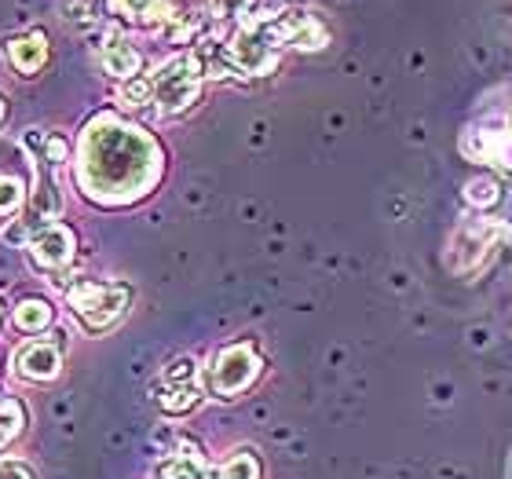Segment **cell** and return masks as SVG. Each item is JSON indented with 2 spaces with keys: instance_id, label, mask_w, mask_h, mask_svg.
<instances>
[{
  "instance_id": "1",
  "label": "cell",
  "mask_w": 512,
  "mask_h": 479,
  "mask_svg": "<svg viewBox=\"0 0 512 479\" xmlns=\"http://www.w3.org/2000/svg\"><path fill=\"white\" fill-rule=\"evenodd\" d=\"M77 187L88 202L118 209L147 198L165 172V154L147 128L99 110L77 143Z\"/></svg>"
},
{
  "instance_id": "2",
  "label": "cell",
  "mask_w": 512,
  "mask_h": 479,
  "mask_svg": "<svg viewBox=\"0 0 512 479\" xmlns=\"http://www.w3.org/2000/svg\"><path fill=\"white\" fill-rule=\"evenodd\" d=\"M66 304H70V315L81 322V330L99 337L128 315L132 286L118 278H74L66 286Z\"/></svg>"
},
{
  "instance_id": "3",
  "label": "cell",
  "mask_w": 512,
  "mask_h": 479,
  "mask_svg": "<svg viewBox=\"0 0 512 479\" xmlns=\"http://www.w3.org/2000/svg\"><path fill=\"white\" fill-rule=\"evenodd\" d=\"M147 81H150V107L158 110V114H165V118L183 114V110H191L202 99V85H205L202 55L198 52L172 55Z\"/></svg>"
},
{
  "instance_id": "4",
  "label": "cell",
  "mask_w": 512,
  "mask_h": 479,
  "mask_svg": "<svg viewBox=\"0 0 512 479\" xmlns=\"http://www.w3.org/2000/svg\"><path fill=\"white\" fill-rule=\"evenodd\" d=\"M260 373H264V355H260L256 341L242 337V341L224 344V348L209 359L205 388H209L216 399H238L242 392L253 388Z\"/></svg>"
},
{
  "instance_id": "5",
  "label": "cell",
  "mask_w": 512,
  "mask_h": 479,
  "mask_svg": "<svg viewBox=\"0 0 512 479\" xmlns=\"http://www.w3.org/2000/svg\"><path fill=\"white\" fill-rule=\"evenodd\" d=\"M278 55H282V44L275 41V33L267 30L264 15H260V19H246L231 33V41L224 44L227 66L249 77L271 74L278 66Z\"/></svg>"
},
{
  "instance_id": "6",
  "label": "cell",
  "mask_w": 512,
  "mask_h": 479,
  "mask_svg": "<svg viewBox=\"0 0 512 479\" xmlns=\"http://www.w3.org/2000/svg\"><path fill=\"white\" fill-rule=\"evenodd\" d=\"M202 392H205L202 366L191 355H176L172 362H165L154 388H150L161 414H172V417L191 414L194 406L202 403Z\"/></svg>"
},
{
  "instance_id": "7",
  "label": "cell",
  "mask_w": 512,
  "mask_h": 479,
  "mask_svg": "<svg viewBox=\"0 0 512 479\" xmlns=\"http://www.w3.org/2000/svg\"><path fill=\"white\" fill-rule=\"evenodd\" d=\"M59 216H63V194H59V180H55V172L33 169L30 198H26V205H22V213L15 216V224H8L4 238L22 245L30 235H37L41 227L55 224Z\"/></svg>"
},
{
  "instance_id": "8",
  "label": "cell",
  "mask_w": 512,
  "mask_h": 479,
  "mask_svg": "<svg viewBox=\"0 0 512 479\" xmlns=\"http://www.w3.org/2000/svg\"><path fill=\"white\" fill-rule=\"evenodd\" d=\"M498 235H502V224L494 216H465L458 231H454V238H450V271L472 275L491 256V249L498 245Z\"/></svg>"
},
{
  "instance_id": "9",
  "label": "cell",
  "mask_w": 512,
  "mask_h": 479,
  "mask_svg": "<svg viewBox=\"0 0 512 479\" xmlns=\"http://www.w3.org/2000/svg\"><path fill=\"white\" fill-rule=\"evenodd\" d=\"M461 150L469 154L472 161H483V165H494L512 176V125L502 114H487L483 121H472L461 136Z\"/></svg>"
},
{
  "instance_id": "10",
  "label": "cell",
  "mask_w": 512,
  "mask_h": 479,
  "mask_svg": "<svg viewBox=\"0 0 512 479\" xmlns=\"http://www.w3.org/2000/svg\"><path fill=\"white\" fill-rule=\"evenodd\" d=\"M22 253H26V260H30L33 271L59 278L66 267L74 264L77 231L70 224H59V220H55V224L41 227L37 235L26 238V242H22Z\"/></svg>"
},
{
  "instance_id": "11",
  "label": "cell",
  "mask_w": 512,
  "mask_h": 479,
  "mask_svg": "<svg viewBox=\"0 0 512 479\" xmlns=\"http://www.w3.org/2000/svg\"><path fill=\"white\" fill-rule=\"evenodd\" d=\"M267 30L275 33V41L282 48H300V52H319L330 44V30L326 22L308 8H286L275 15H264Z\"/></svg>"
},
{
  "instance_id": "12",
  "label": "cell",
  "mask_w": 512,
  "mask_h": 479,
  "mask_svg": "<svg viewBox=\"0 0 512 479\" xmlns=\"http://www.w3.org/2000/svg\"><path fill=\"white\" fill-rule=\"evenodd\" d=\"M63 370V337L52 333V337H37V341H26L11 359V373L19 381L30 384H48L59 377Z\"/></svg>"
},
{
  "instance_id": "13",
  "label": "cell",
  "mask_w": 512,
  "mask_h": 479,
  "mask_svg": "<svg viewBox=\"0 0 512 479\" xmlns=\"http://www.w3.org/2000/svg\"><path fill=\"white\" fill-rule=\"evenodd\" d=\"M0 52H4L8 66L19 77H37L48 66V59H52V44H48V33L44 30H22L0 41Z\"/></svg>"
},
{
  "instance_id": "14",
  "label": "cell",
  "mask_w": 512,
  "mask_h": 479,
  "mask_svg": "<svg viewBox=\"0 0 512 479\" xmlns=\"http://www.w3.org/2000/svg\"><path fill=\"white\" fill-rule=\"evenodd\" d=\"M96 59L114 81H121V85L132 81V77H139V70H143V55H139V48L128 41L125 33H107L103 44L96 48Z\"/></svg>"
},
{
  "instance_id": "15",
  "label": "cell",
  "mask_w": 512,
  "mask_h": 479,
  "mask_svg": "<svg viewBox=\"0 0 512 479\" xmlns=\"http://www.w3.org/2000/svg\"><path fill=\"white\" fill-rule=\"evenodd\" d=\"M22 147L30 150L33 169L59 172L66 161H70V143H66L59 132H48V128H30V132L22 136Z\"/></svg>"
},
{
  "instance_id": "16",
  "label": "cell",
  "mask_w": 512,
  "mask_h": 479,
  "mask_svg": "<svg viewBox=\"0 0 512 479\" xmlns=\"http://www.w3.org/2000/svg\"><path fill=\"white\" fill-rule=\"evenodd\" d=\"M154 479H216V472L198 447H180L154 465Z\"/></svg>"
},
{
  "instance_id": "17",
  "label": "cell",
  "mask_w": 512,
  "mask_h": 479,
  "mask_svg": "<svg viewBox=\"0 0 512 479\" xmlns=\"http://www.w3.org/2000/svg\"><path fill=\"white\" fill-rule=\"evenodd\" d=\"M110 11L136 26H158V22L176 19L172 0H110Z\"/></svg>"
},
{
  "instance_id": "18",
  "label": "cell",
  "mask_w": 512,
  "mask_h": 479,
  "mask_svg": "<svg viewBox=\"0 0 512 479\" xmlns=\"http://www.w3.org/2000/svg\"><path fill=\"white\" fill-rule=\"evenodd\" d=\"M55 322V308L44 297H26L11 311V326L19 333H44Z\"/></svg>"
},
{
  "instance_id": "19",
  "label": "cell",
  "mask_w": 512,
  "mask_h": 479,
  "mask_svg": "<svg viewBox=\"0 0 512 479\" xmlns=\"http://www.w3.org/2000/svg\"><path fill=\"white\" fill-rule=\"evenodd\" d=\"M30 176L19 169H0V220L4 216H19L26 198H30Z\"/></svg>"
},
{
  "instance_id": "20",
  "label": "cell",
  "mask_w": 512,
  "mask_h": 479,
  "mask_svg": "<svg viewBox=\"0 0 512 479\" xmlns=\"http://www.w3.org/2000/svg\"><path fill=\"white\" fill-rule=\"evenodd\" d=\"M26 428V406L15 395H0V447H8Z\"/></svg>"
},
{
  "instance_id": "21",
  "label": "cell",
  "mask_w": 512,
  "mask_h": 479,
  "mask_svg": "<svg viewBox=\"0 0 512 479\" xmlns=\"http://www.w3.org/2000/svg\"><path fill=\"white\" fill-rule=\"evenodd\" d=\"M264 476V465L256 458V450H235L231 458L216 469V479H260Z\"/></svg>"
},
{
  "instance_id": "22",
  "label": "cell",
  "mask_w": 512,
  "mask_h": 479,
  "mask_svg": "<svg viewBox=\"0 0 512 479\" xmlns=\"http://www.w3.org/2000/svg\"><path fill=\"white\" fill-rule=\"evenodd\" d=\"M465 198H469V205L483 209V205L502 202V187H498L491 176H476V180H469V187H465Z\"/></svg>"
},
{
  "instance_id": "23",
  "label": "cell",
  "mask_w": 512,
  "mask_h": 479,
  "mask_svg": "<svg viewBox=\"0 0 512 479\" xmlns=\"http://www.w3.org/2000/svg\"><path fill=\"white\" fill-rule=\"evenodd\" d=\"M0 479H37V472H33V465H26L19 458H4L0 461Z\"/></svg>"
},
{
  "instance_id": "24",
  "label": "cell",
  "mask_w": 512,
  "mask_h": 479,
  "mask_svg": "<svg viewBox=\"0 0 512 479\" xmlns=\"http://www.w3.org/2000/svg\"><path fill=\"white\" fill-rule=\"evenodd\" d=\"M4 121H8V99H4V92H0V128H4Z\"/></svg>"
},
{
  "instance_id": "25",
  "label": "cell",
  "mask_w": 512,
  "mask_h": 479,
  "mask_svg": "<svg viewBox=\"0 0 512 479\" xmlns=\"http://www.w3.org/2000/svg\"><path fill=\"white\" fill-rule=\"evenodd\" d=\"M0 322H4V304H0Z\"/></svg>"
}]
</instances>
